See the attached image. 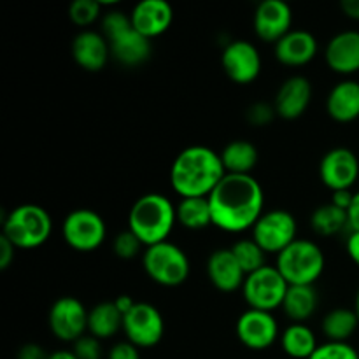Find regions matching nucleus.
<instances>
[{"mask_svg": "<svg viewBox=\"0 0 359 359\" xmlns=\"http://www.w3.org/2000/svg\"><path fill=\"white\" fill-rule=\"evenodd\" d=\"M212 224L228 233H241L262 217L265 196L252 175L226 174L209 195Z\"/></svg>", "mask_w": 359, "mask_h": 359, "instance_id": "f257e3e1", "label": "nucleus"}, {"mask_svg": "<svg viewBox=\"0 0 359 359\" xmlns=\"http://www.w3.org/2000/svg\"><path fill=\"white\" fill-rule=\"evenodd\" d=\"M226 175L221 156L205 146H189L175 156L170 184L182 198L209 196Z\"/></svg>", "mask_w": 359, "mask_h": 359, "instance_id": "f03ea898", "label": "nucleus"}, {"mask_svg": "<svg viewBox=\"0 0 359 359\" xmlns=\"http://www.w3.org/2000/svg\"><path fill=\"white\" fill-rule=\"evenodd\" d=\"M177 221L175 207L161 193L142 195L128 214V230L137 235L146 248L167 242Z\"/></svg>", "mask_w": 359, "mask_h": 359, "instance_id": "7ed1b4c3", "label": "nucleus"}, {"mask_svg": "<svg viewBox=\"0 0 359 359\" xmlns=\"http://www.w3.org/2000/svg\"><path fill=\"white\" fill-rule=\"evenodd\" d=\"M2 228V235L9 238L16 249H37L48 242L53 221L44 207L25 203L4 217Z\"/></svg>", "mask_w": 359, "mask_h": 359, "instance_id": "20e7f679", "label": "nucleus"}, {"mask_svg": "<svg viewBox=\"0 0 359 359\" xmlns=\"http://www.w3.org/2000/svg\"><path fill=\"white\" fill-rule=\"evenodd\" d=\"M276 266L290 286H314L325 270V255L316 242L297 238L277 255Z\"/></svg>", "mask_w": 359, "mask_h": 359, "instance_id": "39448f33", "label": "nucleus"}, {"mask_svg": "<svg viewBox=\"0 0 359 359\" xmlns=\"http://www.w3.org/2000/svg\"><path fill=\"white\" fill-rule=\"evenodd\" d=\"M142 265L149 279L165 287L181 286L189 276L188 256L179 245L168 241L146 248Z\"/></svg>", "mask_w": 359, "mask_h": 359, "instance_id": "423d86ee", "label": "nucleus"}, {"mask_svg": "<svg viewBox=\"0 0 359 359\" xmlns=\"http://www.w3.org/2000/svg\"><path fill=\"white\" fill-rule=\"evenodd\" d=\"M287 287H290V284L280 276L277 266L265 265L263 269L256 270L245 277L242 293H244L249 309L273 312L276 309L283 307Z\"/></svg>", "mask_w": 359, "mask_h": 359, "instance_id": "0eeeda50", "label": "nucleus"}, {"mask_svg": "<svg viewBox=\"0 0 359 359\" xmlns=\"http://www.w3.org/2000/svg\"><path fill=\"white\" fill-rule=\"evenodd\" d=\"M62 235L67 245L76 251L90 252L104 244L107 228L98 212L91 209H76L63 221Z\"/></svg>", "mask_w": 359, "mask_h": 359, "instance_id": "6e6552de", "label": "nucleus"}, {"mask_svg": "<svg viewBox=\"0 0 359 359\" xmlns=\"http://www.w3.org/2000/svg\"><path fill=\"white\" fill-rule=\"evenodd\" d=\"M297 219L291 212L273 209L263 212L252 226V241L265 252H283L297 241Z\"/></svg>", "mask_w": 359, "mask_h": 359, "instance_id": "1a4fd4ad", "label": "nucleus"}, {"mask_svg": "<svg viewBox=\"0 0 359 359\" xmlns=\"http://www.w3.org/2000/svg\"><path fill=\"white\" fill-rule=\"evenodd\" d=\"M123 332L128 342H132L139 349L154 347L163 339V316L154 305L137 302L132 311L123 318Z\"/></svg>", "mask_w": 359, "mask_h": 359, "instance_id": "9d476101", "label": "nucleus"}, {"mask_svg": "<svg viewBox=\"0 0 359 359\" xmlns=\"http://www.w3.org/2000/svg\"><path fill=\"white\" fill-rule=\"evenodd\" d=\"M88 314L90 311L77 298H58L49 311L51 333L63 342H76L88 332Z\"/></svg>", "mask_w": 359, "mask_h": 359, "instance_id": "9b49d317", "label": "nucleus"}, {"mask_svg": "<svg viewBox=\"0 0 359 359\" xmlns=\"http://www.w3.org/2000/svg\"><path fill=\"white\" fill-rule=\"evenodd\" d=\"M319 175L326 188L332 191L351 189L359 177V160L347 147H335L323 156Z\"/></svg>", "mask_w": 359, "mask_h": 359, "instance_id": "f8f14e48", "label": "nucleus"}, {"mask_svg": "<svg viewBox=\"0 0 359 359\" xmlns=\"http://www.w3.org/2000/svg\"><path fill=\"white\" fill-rule=\"evenodd\" d=\"M224 74L237 84H249L262 72V56L249 41H233L221 55Z\"/></svg>", "mask_w": 359, "mask_h": 359, "instance_id": "ddd939ff", "label": "nucleus"}, {"mask_svg": "<svg viewBox=\"0 0 359 359\" xmlns=\"http://www.w3.org/2000/svg\"><path fill=\"white\" fill-rule=\"evenodd\" d=\"M237 337L248 349L263 351L273 346L279 337V326L272 312L249 309L237 319Z\"/></svg>", "mask_w": 359, "mask_h": 359, "instance_id": "4468645a", "label": "nucleus"}, {"mask_svg": "<svg viewBox=\"0 0 359 359\" xmlns=\"http://www.w3.org/2000/svg\"><path fill=\"white\" fill-rule=\"evenodd\" d=\"M255 32L262 41L277 42L291 32L293 11L283 0H263L255 13Z\"/></svg>", "mask_w": 359, "mask_h": 359, "instance_id": "2eb2a0df", "label": "nucleus"}, {"mask_svg": "<svg viewBox=\"0 0 359 359\" xmlns=\"http://www.w3.org/2000/svg\"><path fill=\"white\" fill-rule=\"evenodd\" d=\"M130 20L132 27L151 41L170 28L174 21V9L165 0H142L133 7Z\"/></svg>", "mask_w": 359, "mask_h": 359, "instance_id": "dca6fc26", "label": "nucleus"}, {"mask_svg": "<svg viewBox=\"0 0 359 359\" xmlns=\"http://www.w3.org/2000/svg\"><path fill=\"white\" fill-rule=\"evenodd\" d=\"M207 276L212 286L221 293H233L244 286L245 272L231 249H217L207 259Z\"/></svg>", "mask_w": 359, "mask_h": 359, "instance_id": "f3484780", "label": "nucleus"}, {"mask_svg": "<svg viewBox=\"0 0 359 359\" xmlns=\"http://www.w3.org/2000/svg\"><path fill=\"white\" fill-rule=\"evenodd\" d=\"M312 100V84L307 77L293 76L284 81L276 95V112L284 119H298L305 114Z\"/></svg>", "mask_w": 359, "mask_h": 359, "instance_id": "a211bd4d", "label": "nucleus"}, {"mask_svg": "<svg viewBox=\"0 0 359 359\" xmlns=\"http://www.w3.org/2000/svg\"><path fill=\"white\" fill-rule=\"evenodd\" d=\"M326 63L337 74L349 76L359 70V32L347 30L337 34L325 51Z\"/></svg>", "mask_w": 359, "mask_h": 359, "instance_id": "6ab92c4d", "label": "nucleus"}, {"mask_svg": "<svg viewBox=\"0 0 359 359\" xmlns=\"http://www.w3.org/2000/svg\"><path fill=\"white\" fill-rule=\"evenodd\" d=\"M111 55V46L107 39L93 30H84L77 34L72 42V56L81 69L88 72H98L107 63Z\"/></svg>", "mask_w": 359, "mask_h": 359, "instance_id": "aec40b11", "label": "nucleus"}, {"mask_svg": "<svg viewBox=\"0 0 359 359\" xmlns=\"http://www.w3.org/2000/svg\"><path fill=\"white\" fill-rule=\"evenodd\" d=\"M318 55V41L307 30H291L276 44V58L287 67H304Z\"/></svg>", "mask_w": 359, "mask_h": 359, "instance_id": "412c9836", "label": "nucleus"}, {"mask_svg": "<svg viewBox=\"0 0 359 359\" xmlns=\"http://www.w3.org/2000/svg\"><path fill=\"white\" fill-rule=\"evenodd\" d=\"M107 42L111 46V53L116 62L125 67L142 65L149 60L151 53H153V46H151L149 39L139 34L133 27L114 35Z\"/></svg>", "mask_w": 359, "mask_h": 359, "instance_id": "4be33fe9", "label": "nucleus"}, {"mask_svg": "<svg viewBox=\"0 0 359 359\" xmlns=\"http://www.w3.org/2000/svg\"><path fill=\"white\" fill-rule=\"evenodd\" d=\"M326 111L339 123H351L359 118V83L342 81L328 95Z\"/></svg>", "mask_w": 359, "mask_h": 359, "instance_id": "5701e85b", "label": "nucleus"}, {"mask_svg": "<svg viewBox=\"0 0 359 359\" xmlns=\"http://www.w3.org/2000/svg\"><path fill=\"white\" fill-rule=\"evenodd\" d=\"M226 174L251 175L258 163V149L248 140H231L219 153Z\"/></svg>", "mask_w": 359, "mask_h": 359, "instance_id": "b1692460", "label": "nucleus"}, {"mask_svg": "<svg viewBox=\"0 0 359 359\" xmlns=\"http://www.w3.org/2000/svg\"><path fill=\"white\" fill-rule=\"evenodd\" d=\"M119 330H123V314L118 311L114 302H102L88 314V332L95 339H111Z\"/></svg>", "mask_w": 359, "mask_h": 359, "instance_id": "393cba45", "label": "nucleus"}, {"mask_svg": "<svg viewBox=\"0 0 359 359\" xmlns=\"http://www.w3.org/2000/svg\"><path fill=\"white\" fill-rule=\"evenodd\" d=\"M318 304L319 298L314 286H290L283 302V309L291 321L304 323L314 316Z\"/></svg>", "mask_w": 359, "mask_h": 359, "instance_id": "a878e982", "label": "nucleus"}, {"mask_svg": "<svg viewBox=\"0 0 359 359\" xmlns=\"http://www.w3.org/2000/svg\"><path fill=\"white\" fill-rule=\"evenodd\" d=\"M280 346L290 358L309 359L318 349L314 332L304 323H293L280 335Z\"/></svg>", "mask_w": 359, "mask_h": 359, "instance_id": "bb28decb", "label": "nucleus"}, {"mask_svg": "<svg viewBox=\"0 0 359 359\" xmlns=\"http://www.w3.org/2000/svg\"><path fill=\"white\" fill-rule=\"evenodd\" d=\"M177 221L188 230H203L212 224V212H210L209 196H193L182 198L175 207Z\"/></svg>", "mask_w": 359, "mask_h": 359, "instance_id": "cd10ccee", "label": "nucleus"}, {"mask_svg": "<svg viewBox=\"0 0 359 359\" xmlns=\"http://www.w3.org/2000/svg\"><path fill=\"white\" fill-rule=\"evenodd\" d=\"M359 326L356 312L351 309H333L323 319L321 330L328 342H347Z\"/></svg>", "mask_w": 359, "mask_h": 359, "instance_id": "c85d7f7f", "label": "nucleus"}, {"mask_svg": "<svg viewBox=\"0 0 359 359\" xmlns=\"http://www.w3.org/2000/svg\"><path fill=\"white\" fill-rule=\"evenodd\" d=\"M311 224L312 230L321 237H333V235L340 233L344 228L349 226V216H347V210L330 202L326 205L318 207L312 212Z\"/></svg>", "mask_w": 359, "mask_h": 359, "instance_id": "c756f323", "label": "nucleus"}, {"mask_svg": "<svg viewBox=\"0 0 359 359\" xmlns=\"http://www.w3.org/2000/svg\"><path fill=\"white\" fill-rule=\"evenodd\" d=\"M231 252L235 255L237 262L241 263L242 270L245 272V276L256 272V270L263 269L265 266V255L266 252L256 244L252 238H244V241L235 242Z\"/></svg>", "mask_w": 359, "mask_h": 359, "instance_id": "7c9ffc66", "label": "nucleus"}, {"mask_svg": "<svg viewBox=\"0 0 359 359\" xmlns=\"http://www.w3.org/2000/svg\"><path fill=\"white\" fill-rule=\"evenodd\" d=\"M102 4L97 0H76L69 7V18L77 27H90L100 16Z\"/></svg>", "mask_w": 359, "mask_h": 359, "instance_id": "2f4dec72", "label": "nucleus"}, {"mask_svg": "<svg viewBox=\"0 0 359 359\" xmlns=\"http://www.w3.org/2000/svg\"><path fill=\"white\" fill-rule=\"evenodd\" d=\"M309 359H359L358 351L347 342H326L318 346Z\"/></svg>", "mask_w": 359, "mask_h": 359, "instance_id": "473e14b6", "label": "nucleus"}, {"mask_svg": "<svg viewBox=\"0 0 359 359\" xmlns=\"http://www.w3.org/2000/svg\"><path fill=\"white\" fill-rule=\"evenodd\" d=\"M142 245L144 244L139 241V238H137V235L130 230L121 231V233L116 235V238H114V252H116V256L121 259L137 258Z\"/></svg>", "mask_w": 359, "mask_h": 359, "instance_id": "72a5a7b5", "label": "nucleus"}, {"mask_svg": "<svg viewBox=\"0 0 359 359\" xmlns=\"http://www.w3.org/2000/svg\"><path fill=\"white\" fill-rule=\"evenodd\" d=\"M130 27H132V20H130L128 14L121 13V11H111L102 20V30H104V37L107 41Z\"/></svg>", "mask_w": 359, "mask_h": 359, "instance_id": "f704fd0d", "label": "nucleus"}, {"mask_svg": "<svg viewBox=\"0 0 359 359\" xmlns=\"http://www.w3.org/2000/svg\"><path fill=\"white\" fill-rule=\"evenodd\" d=\"M74 354L77 359H100L102 346L100 340L95 339L93 335H84L74 342Z\"/></svg>", "mask_w": 359, "mask_h": 359, "instance_id": "c9c22d12", "label": "nucleus"}, {"mask_svg": "<svg viewBox=\"0 0 359 359\" xmlns=\"http://www.w3.org/2000/svg\"><path fill=\"white\" fill-rule=\"evenodd\" d=\"M276 107L272 105H266L263 102H258V104H252L248 111V119L252 123V125L263 126L266 123H270L276 116Z\"/></svg>", "mask_w": 359, "mask_h": 359, "instance_id": "e433bc0d", "label": "nucleus"}, {"mask_svg": "<svg viewBox=\"0 0 359 359\" xmlns=\"http://www.w3.org/2000/svg\"><path fill=\"white\" fill-rule=\"evenodd\" d=\"M109 359H140L139 347L132 342H119L111 349Z\"/></svg>", "mask_w": 359, "mask_h": 359, "instance_id": "4c0bfd02", "label": "nucleus"}, {"mask_svg": "<svg viewBox=\"0 0 359 359\" xmlns=\"http://www.w3.org/2000/svg\"><path fill=\"white\" fill-rule=\"evenodd\" d=\"M14 251H16V245L2 235L0 237V270L9 269L11 263L14 262Z\"/></svg>", "mask_w": 359, "mask_h": 359, "instance_id": "58836bf2", "label": "nucleus"}, {"mask_svg": "<svg viewBox=\"0 0 359 359\" xmlns=\"http://www.w3.org/2000/svg\"><path fill=\"white\" fill-rule=\"evenodd\" d=\"M18 359H49V354L37 344H25L18 353Z\"/></svg>", "mask_w": 359, "mask_h": 359, "instance_id": "ea45409f", "label": "nucleus"}, {"mask_svg": "<svg viewBox=\"0 0 359 359\" xmlns=\"http://www.w3.org/2000/svg\"><path fill=\"white\" fill-rule=\"evenodd\" d=\"M354 193H351V189H344V191H333L332 203L333 205L340 207L344 210H349L351 203H353Z\"/></svg>", "mask_w": 359, "mask_h": 359, "instance_id": "a19ab883", "label": "nucleus"}, {"mask_svg": "<svg viewBox=\"0 0 359 359\" xmlns=\"http://www.w3.org/2000/svg\"><path fill=\"white\" fill-rule=\"evenodd\" d=\"M347 216H349V228L353 231H359V191L354 193L353 203H351L349 210H347Z\"/></svg>", "mask_w": 359, "mask_h": 359, "instance_id": "79ce46f5", "label": "nucleus"}, {"mask_svg": "<svg viewBox=\"0 0 359 359\" xmlns=\"http://www.w3.org/2000/svg\"><path fill=\"white\" fill-rule=\"evenodd\" d=\"M347 252L351 259L359 266V231H353L347 238Z\"/></svg>", "mask_w": 359, "mask_h": 359, "instance_id": "37998d69", "label": "nucleus"}, {"mask_svg": "<svg viewBox=\"0 0 359 359\" xmlns=\"http://www.w3.org/2000/svg\"><path fill=\"white\" fill-rule=\"evenodd\" d=\"M135 304H137V302L133 300L132 297H128V294H121V297H118L114 300V305L118 307V311L121 312L123 318H125V314H128V312L132 311L133 305H135Z\"/></svg>", "mask_w": 359, "mask_h": 359, "instance_id": "c03bdc74", "label": "nucleus"}, {"mask_svg": "<svg viewBox=\"0 0 359 359\" xmlns=\"http://www.w3.org/2000/svg\"><path fill=\"white\" fill-rule=\"evenodd\" d=\"M340 7L347 18L359 21V0H344Z\"/></svg>", "mask_w": 359, "mask_h": 359, "instance_id": "a18cd8bd", "label": "nucleus"}, {"mask_svg": "<svg viewBox=\"0 0 359 359\" xmlns=\"http://www.w3.org/2000/svg\"><path fill=\"white\" fill-rule=\"evenodd\" d=\"M49 359H77L72 351H56V353L49 354Z\"/></svg>", "mask_w": 359, "mask_h": 359, "instance_id": "49530a36", "label": "nucleus"}, {"mask_svg": "<svg viewBox=\"0 0 359 359\" xmlns=\"http://www.w3.org/2000/svg\"><path fill=\"white\" fill-rule=\"evenodd\" d=\"M354 312H356V316L359 319V290H358V294H356V302H354Z\"/></svg>", "mask_w": 359, "mask_h": 359, "instance_id": "de8ad7c7", "label": "nucleus"}]
</instances>
